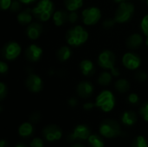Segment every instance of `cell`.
<instances>
[{
    "instance_id": "cell-1",
    "label": "cell",
    "mask_w": 148,
    "mask_h": 147,
    "mask_svg": "<svg viewBox=\"0 0 148 147\" xmlns=\"http://www.w3.org/2000/svg\"><path fill=\"white\" fill-rule=\"evenodd\" d=\"M55 12V6L51 0H40L32 9L33 16L41 22L50 19Z\"/></svg>"
},
{
    "instance_id": "cell-2",
    "label": "cell",
    "mask_w": 148,
    "mask_h": 147,
    "mask_svg": "<svg viewBox=\"0 0 148 147\" xmlns=\"http://www.w3.org/2000/svg\"><path fill=\"white\" fill-rule=\"evenodd\" d=\"M88 39V32L81 25H76L66 33L67 42L73 47H79L84 44Z\"/></svg>"
},
{
    "instance_id": "cell-3",
    "label": "cell",
    "mask_w": 148,
    "mask_h": 147,
    "mask_svg": "<svg viewBox=\"0 0 148 147\" xmlns=\"http://www.w3.org/2000/svg\"><path fill=\"white\" fill-rule=\"evenodd\" d=\"M100 134L107 139H114L121 134V128L120 124L112 119L104 120L99 127Z\"/></svg>"
},
{
    "instance_id": "cell-4",
    "label": "cell",
    "mask_w": 148,
    "mask_h": 147,
    "mask_svg": "<svg viewBox=\"0 0 148 147\" xmlns=\"http://www.w3.org/2000/svg\"><path fill=\"white\" fill-rule=\"evenodd\" d=\"M97 62L100 67L102 68L106 69H110L111 73L114 76H118L120 75L119 70L114 67L115 64V55L114 54L109 50V49H105L103 50L98 56Z\"/></svg>"
},
{
    "instance_id": "cell-5",
    "label": "cell",
    "mask_w": 148,
    "mask_h": 147,
    "mask_svg": "<svg viewBox=\"0 0 148 147\" xmlns=\"http://www.w3.org/2000/svg\"><path fill=\"white\" fill-rule=\"evenodd\" d=\"M134 13V5L130 2L121 3L114 14V20L119 23L129 22Z\"/></svg>"
},
{
    "instance_id": "cell-6",
    "label": "cell",
    "mask_w": 148,
    "mask_h": 147,
    "mask_svg": "<svg viewBox=\"0 0 148 147\" xmlns=\"http://www.w3.org/2000/svg\"><path fill=\"white\" fill-rule=\"evenodd\" d=\"M95 105L105 113L112 111L115 106V98L114 94L108 90L101 92L96 98Z\"/></svg>"
},
{
    "instance_id": "cell-7",
    "label": "cell",
    "mask_w": 148,
    "mask_h": 147,
    "mask_svg": "<svg viewBox=\"0 0 148 147\" xmlns=\"http://www.w3.org/2000/svg\"><path fill=\"white\" fill-rule=\"evenodd\" d=\"M21 51H22V48L20 44L15 41H10L6 42L3 46L1 49V55L5 60L13 61L19 56Z\"/></svg>"
},
{
    "instance_id": "cell-8",
    "label": "cell",
    "mask_w": 148,
    "mask_h": 147,
    "mask_svg": "<svg viewBox=\"0 0 148 147\" xmlns=\"http://www.w3.org/2000/svg\"><path fill=\"white\" fill-rule=\"evenodd\" d=\"M82 20L86 25H94L97 23L101 17V12L97 7H88L82 12Z\"/></svg>"
},
{
    "instance_id": "cell-9",
    "label": "cell",
    "mask_w": 148,
    "mask_h": 147,
    "mask_svg": "<svg viewBox=\"0 0 148 147\" xmlns=\"http://www.w3.org/2000/svg\"><path fill=\"white\" fill-rule=\"evenodd\" d=\"M90 135H91V131L89 127L86 125L81 124L74 128L73 132L68 135L67 139L70 142L75 140H88Z\"/></svg>"
},
{
    "instance_id": "cell-10",
    "label": "cell",
    "mask_w": 148,
    "mask_h": 147,
    "mask_svg": "<svg viewBox=\"0 0 148 147\" xmlns=\"http://www.w3.org/2000/svg\"><path fill=\"white\" fill-rule=\"evenodd\" d=\"M42 136L49 142L60 140L62 137V131L61 127L56 125L46 126L42 130Z\"/></svg>"
},
{
    "instance_id": "cell-11",
    "label": "cell",
    "mask_w": 148,
    "mask_h": 147,
    "mask_svg": "<svg viewBox=\"0 0 148 147\" xmlns=\"http://www.w3.org/2000/svg\"><path fill=\"white\" fill-rule=\"evenodd\" d=\"M122 63L127 69L135 70L140 66L141 60L138 55L132 52H127L122 57Z\"/></svg>"
},
{
    "instance_id": "cell-12",
    "label": "cell",
    "mask_w": 148,
    "mask_h": 147,
    "mask_svg": "<svg viewBox=\"0 0 148 147\" xmlns=\"http://www.w3.org/2000/svg\"><path fill=\"white\" fill-rule=\"evenodd\" d=\"M26 88L32 93H39L42 89V80L36 74H30L25 81Z\"/></svg>"
},
{
    "instance_id": "cell-13",
    "label": "cell",
    "mask_w": 148,
    "mask_h": 147,
    "mask_svg": "<svg viewBox=\"0 0 148 147\" xmlns=\"http://www.w3.org/2000/svg\"><path fill=\"white\" fill-rule=\"evenodd\" d=\"M42 55V49L36 44H30L25 49V57L30 62H38Z\"/></svg>"
},
{
    "instance_id": "cell-14",
    "label": "cell",
    "mask_w": 148,
    "mask_h": 147,
    "mask_svg": "<svg viewBox=\"0 0 148 147\" xmlns=\"http://www.w3.org/2000/svg\"><path fill=\"white\" fill-rule=\"evenodd\" d=\"M76 93L81 98L87 99L93 94L94 86L89 81H81L76 87Z\"/></svg>"
},
{
    "instance_id": "cell-15",
    "label": "cell",
    "mask_w": 148,
    "mask_h": 147,
    "mask_svg": "<svg viewBox=\"0 0 148 147\" xmlns=\"http://www.w3.org/2000/svg\"><path fill=\"white\" fill-rule=\"evenodd\" d=\"M42 33V26L39 23H31L28 24L26 35L31 40H36Z\"/></svg>"
},
{
    "instance_id": "cell-16",
    "label": "cell",
    "mask_w": 148,
    "mask_h": 147,
    "mask_svg": "<svg viewBox=\"0 0 148 147\" xmlns=\"http://www.w3.org/2000/svg\"><path fill=\"white\" fill-rule=\"evenodd\" d=\"M80 70L83 75L89 77L95 73V67L92 61L85 59L80 62Z\"/></svg>"
},
{
    "instance_id": "cell-17",
    "label": "cell",
    "mask_w": 148,
    "mask_h": 147,
    "mask_svg": "<svg viewBox=\"0 0 148 147\" xmlns=\"http://www.w3.org/2000/svg\"><path fill=\"white\" fill-rule=\"evenodd\" d=\"M143 43V37L140 34L134 33L131 35L127 39V46L130 49H136L141 46Z\"/></svg>"
},
{
    "instance_id": "cell-18",
    "label": "cell",
    "mask_w": 148,
    "mask_h": 147,
    "mask_svg": "<svg viewBox=\"0 0 148 147\" xmlns=\"http://www.w3.org/2000/svg\"><path fill=\"white\" fill-rule=\"evenodd\" d=\"M34 133V127L31 122H24L18 127V134L23 139L30 138Z\"/></svg>"
},
{
    "instance_id": "cell-19",
    "label": "cell",
    "mask_w": 148,
    "mask_h": 147,
    "mask_svg": "<svg viewBox=\"0 0 148 147\" xmlns=\"http://www.w3.org/2000/svg\"><path fill=\"white\" fill-rule=\"evenodd\" d=\"M68 18H69V13L62 10H58L55 11L52 16V19L55 25L58 27L63 25L66 22H68Z\"/></svg>"
},
{
    "instance_id": "cell-20",
    "label": "cell",
    "mask_w": 148,
    "mask_h": 147,
    "mask_svg": "<svg viewBox=\"0 0 148 147\" xmlns=\"http://www.w3.org/2000/svg\"><path fill=\"white\" fill-rule=\"evenodd\" d=\"M32 10L30 9H25L22 11H20L17 15V21L22 25H27L31 23L32 22Z\"/></svg>"
},
{
    "instance_id": "cell-21",
    "label": "cell",
    "mask_w": 148,
    "mask_h": 147,
    "mask_svg": "<svg viewBox=\"0 0 148 147\" xmlns=\"http://www.w3.org/2000/svg\"><path fill=\"white\" fill-rule=\"evenodd\" d=\"M138 120L137 114L133 111H127L121 116V122L123 125L127 126H134Z\"/></svg>"
},
{
    "instance_id": "cell-22",
    "label": "cell",
    "mask_w": 148,
    "mask_h": 147,
    "mask_svg": "<svg viewBox=\"0 0 148 147\" xmlns=\"http://www.w3.org/2000/svg\"><path fill=\"white\" fill-rule=\"evenodd\" d=\"M71 55H72V51L70 48L68 46H62L56 51V57L62 62H67L71 57Z\"/></svg>"
},
{
    "instance_id": "cell-23",
    "label": "cell",
    "mask_w": 148,
    "mask_h": 147,
    "mask_svg": "<svg viewBox=\"0 0 148 147\" xmlns=\"http://www.w3.org/2000/svg\"><path fill=\"white\" fill-rule=\"evenodd\" d=\"M115 89L121 93V94H125L130 89V83L126 80V79H119L115 81L114 84Z\"/></svg>"
},
{
    "instance_id": "cell-24",
    "label": "cell",
    "mask_w": 148,
    "mask_h": 147,
    "mask_svg": "<svg viewBox=\"0 0 148 147\" xmlns=\"http://www.w3.org/2000/svg\"><path fill=\"white\" fill-rule=\"evenodd\" d=\"M88 147H104L103 139L96 134H91L88 139Z\"/></svg>"
},
{
    "instance_id": "cell-25",
    "label": "cell",
    "mask_w": 148,
    "mask_h": 147,
    "mask_svg": "<svg viewBox=\"0 0 148 147\" xmlns=\"http://www.w3.org/2000/svg\"><path fill=\"white\" fill-rule=\"evenodd\" d=\"M65 7L69 11H75L83 5V0H64Z\"/></svg>"
},
{
    "instance_id": "cell-26",
    "label": "cell",
    "mask_w": 148,
    "mask_h": 147,
    "mask_svg": "<svg viewBox=\"0 0 148 147\" xmlns=\"http://www.w3.org/2000/svg\"><path fill=\"white\" fill-rule=\"evenodd\" d=\"M97 81L101 86H108L112 81V75L109 72L104 71L99 75Z\"/></svg>"
},
{
    "instance_id": "cell-27",
    "label": "cell",
    "mask_w": 148,
    "mask_h": 147,
    "mask_svg": "<svg viewBox=\"0 0 148 147\" xmlns=\"http://www.w3.org/2000/svg\"><path fill=\"white\" fill-rule=\"evenodd\" d=\"M131 147H148L147 140L143 136H137L134 139Z\"/></svg>"
},
{
    "instance_id": "cell-28",
    "label": "cell",
    "mask_w": 148,
    "mask_h": 147,
    "mask_svg": "<svg viewBox=\"0 0 148 147\" xmlns=\"http://www.w3.org/2000/svg\"><path fill=\"white\" fill-rule=\"evenodd\" d=\"M140 114L142 119L148 122V102L144 103L140 108Z\"/></svg>"
},
{
    "instance_id": "cell-29",
    "label": "cell",
    "mask_w": 148,
    "mask_h": 147,
    "mask_svg": "<svg viewBox=\"0 0 148 147\" xmlns=\"http://www.w3.org/2000/svg\"><path fill=\"white\" fill-rule=\"evenodd\" d=\"M140 29L142 30V32L147 36H148V15H146L140 23Z\"/></svg>"
},
{
    "instance_id": "cell-30",
    "label": "cell",
    "mask_w": 148,
    "mask_h": 147,
    "mask_svg": "<svg viewBox=\"0 0 148 147\" xmlns=\"http://www.w3.org/2000/svg\"><path fill=\"white\" fill-rule=\"evenodd\" d=\"M21 7H22V3L19 0H12L10 10L12 12H17L21 10Z\"/></svg>"
},
{
    "instance_id": "cell-31",
    "label": "cell",
    "mask_w": 148,
    "mask_h": 147,
    "mask_svg": "<svg viewBox=\"0 0 148 147\" xmlns=\"http://www.w3.org/2000/svg\"><path fill=\"white\" fill-rule=\"evenodd\" d=\"M127 101H128L129 104L134 105V106H135V105H137V104L139 103L140 98H139V96H138L136 94L133 93V94H130L129 96L127 97Z\"/></svg>"
},
{
    "instance_id": "cell-32",
    "label": "cell",
    "mask_w": 148,
    "mask_h": 147,
    "mask_svg": "<svg viewBox=\"0 0 148 147\" xmlns=\"http://www.w3.org/2000/svg\"><path fill=\"white\" fill-rule=\"evenodd\" d=\"M135 78L139 81H141V82L142 81H145L147 79V74L146 72L142 71V70H139L135 74Z\"/></svg>"
},
{
    "instance_id": "cell-33",
    "label": "cell",
    "mask_w": 148,
    "mask_h": 147,
    "mask_svg": "<svg viewBox=\"0 0 148 147\" xmlns=\"http://www.w3.org/2000/svg\"><path fill=\"white\" fill-rule=\"evenodd\" d=\"M29 147H43V140L41 138H34L29 143Z\"/></svg>"
},
{
    "instance_id": "cell-34",
    "label": "cell",
    "mask_w": 148,
    "mask_h": 147,
    "mask_svg": "<svg viewBox=\"0 0 148 147\" xmlns=\"http://www.w3.org/2000/svg\"><path fill=\"white\" fill-rule=\"evenodd\" d=\"M41 120V113L39 112H34L29 116V121L33 124H36Z\"/></svg>"
},
{
    "instance_id": "cell-35",
    "label": "cell",
    "mask_w": 148,
    "mask_h": 147,
    "mask_svg": "<svg viewBox=\"0 0 148 147\" xmlns=\"http://www.w3.org/2000/svg\"><path fill=\"white\" fill-rule=\"evenodd\" d=\"M116 23V21L114 19H111V18H108L106 20L103 21L102 23V25L105 29H111L114 26V23Z\"/></svg>"
},
{
    "instance_id": "cell-36",
    "label": "cell",
    "mask_w": 148,
    "mask_h": 147,
    "mask_svg": "<svg viewBox=\"0 0 148 147\" xmlns=\"http://www.w3.org/2000/svg\"><path fill=\"white\" fill-rule=\"evenodd\" d=\"M7 95V87L3 82H0V100L3 101Z\"/></svg>"
},
{
    "instance_id": "cell-37",
    "label": "cell",
    "mask_w": 148,
    "mask_h": 147,
    "mask_svg": "<svg viewBox=\"0 0 148 147\" xmlns=\"http://www.w3.org/2000/svg\"><path fill=\"white\" fill-rule=\"evenodd\" d=\"M77 20H78V14L75 11H70L69 13L68 22H69L70 23H75Z\"/></svg>"
},
{
    "instance_id": "cell-38",
    "label": "cell",
    "mask_w": 148,
    "mask_h": 147,
    "mask_svg": "<svg viewBox=\"0 0 148 147\" xmlns=\"http://www.w3.org/2000/svg\"><path fill=\"white\" fill-rule=\"evenodd\" d=\"M12 0H0V3H1V9L3 10H6L8 9H10V5H11Z\"/></svg>"
},
{
    "instance_id": "cell-39",
    "label": "cell",
    "mask_w": 148,
    "mask_h": 147,
    "mask_svg": "<svg viewBox=\"0 0 148 147\" xmlns=\"http://www.w3.org/2000/svg\"><path fill=\"white\" fill-rule=\"evenodd\" d=\"M8 69H9V67L7 65V63L5 62H0V73L2 75H4L8 72Z\"/></svg>"
},
{
    "instance_id": "cell-40",
    "label": "cell",
    "mask_w": 148,
    "mask_h": 147,
    "mask_svg": "<svg viewBox=\"0 0 148 147\" xmlns=\"http://www.w3.org/2000/svg\"><path fill=\"white\" fill-rule=\"evenodd\" d=\"M77 104H78V101L75 97H71L68 100V105L70 107H75L77 106Z\"/></svg>"
},
{
    "instance_id": "cell-41",
    "label": "cell",
    "mask_w": 148,
    "mask_h": 147,
    "mask_svg": "<svg viewBox=\"0 0 148 147\" xmlns=\"http://www.w3.org/2000/svg\"><path fill=\"white\" fill-rule=\"evenodd\" d=\"M95 106H96V105L92 102H87L83 105V108L86 111H89V110H92L95 107Z\"/></svg>"
},
{
    "instance_id": "cell-42",
    "label": "cell",
    "mask_w": 148,
    "mask_h": 147,
    "mask_svg": "<svg viewBox=\"0 0 148 147\" xmlns=\"http://www.w3.org/2000/svg\"><path fill=\"white\" fill-rule=\"evenodd\" d=\"M19 1H20L22 3H23V4H30V3L36 2V0H19Z\"/></svg>"
},
{
    "instance_id": "cell-43",
    "label": "cell",
    "mask_w": 148,
    "mask_h": 147,
    "mask_svg": "<svg viewBox=\"0 0 148 147\" xmlns=\"http://www.w3.org/2000/svg\"><path fill=\"white\" fill-rule=\"evenodd\" d=\"M0 147H8V143L5 139H2L0 142Z\"/></svg>"
},
{
    "instance_id": "cell-44",
    "label": "cell",
    "mask_w": 148,
    "mask_h": 147,
    "mask_svg": "<svg viewBox=\"0 0 148 147\" xmlns=\"http://www.w3.org/2000/svg\"><path fill=\"white\" fill-rule=\"evenodd\" d=\"M70 147H85L82 144H80V143H75V144H73Z\"/></svg>"
},
{
    "instance_id": "cell-45",
    "label": "cell",
    "mask_w": 148,
    "mask_h": 147,
    "mask_svg": "<svg viewBox=\"0 0 148 147\" xmlns=\"http://www.w3.org/2000/svg\"><path fill=\"white\" fill-rule=\"evenodd\" d=\"M15 147H27V146H26L25 144H23V143L19 142V143H17V144L16 145V146Z\"/></svg>"
},
{
    "instance_id": "cell-46",
    "label": "cell",
    "mask_w": 148,
    "mask_h": 147,
    "mask_svg": "<svg viewBox=\"0 0 148 147\" xmlns=\"http://www.w3.org/2000/svg\"><path fill=\"white\" fill-rule=\"evenodd\" d=\"M115 3H123V2H127V0H114Z\"/></svg>"
},
{
    "instance_id": "cell-47",
    "label": "cell",
    "mask_w": 148,
    "mask_h": 147,
    "mask_svg": "<svg viewBox=\"0 0 148 147\" xmlns=\"http://www.w3.org/2000/svg\"><path fill=\"white\" fill-rule=\"evenodd\" d=\"M146 44L148 46V36H147V39H146Z\"/></svg>"
},
{
    "instance_id": "cell-48",
    "label": "cell",
    "mask_w": 148,
    "mask_h": 147,
    "mask_svg": "<svg viewBox=\"0 0 148 147\" xmlns=\"http://www.w3.org/2000/svg\"><path fill=\"white\" fill-rule=\"evenodd\" d=\"M147 1V5H148V0H146Z\"/></svg>"
}]
</instances>
